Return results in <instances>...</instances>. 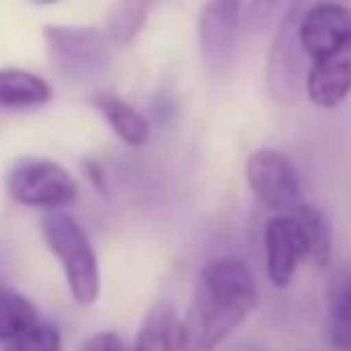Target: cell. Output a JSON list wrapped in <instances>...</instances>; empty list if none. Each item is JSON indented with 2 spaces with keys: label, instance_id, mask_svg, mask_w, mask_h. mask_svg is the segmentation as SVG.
I'll return each mask as SVG.
<instances>
[{
  "label": "cell",
  "instance_id": "obj_1",
  "mask_svg": "<svg viewBox=\"0 0 351 351\" xmlns=\"http://www.w3.org/2000/svg\"><path fill=\"white\" fill-rule=\"evenodd\" d=\"M258 285L250 266L236 255L211 258L195 282L192 302L184 321L181 351H214L219 348L255 310Z\"/></svg>",
  "mask_w": 351,
  "mask_h": 351
},
{
  "label": "cell",
  "instance_id": "obj_2",
  "mask_svg": "<svg viewBox=\"0 0 351 351\" xmlns=\"http://www.w3.org/2000/svg\"><path fill=\"white\" fill-rule=\"evenodd\" d=\"M41 236L49 247V252L60 261L69 293L77 304L90 307L96 304L101 293V274H99V258L93 252V244L82 225L66 214V211H47L38 222Z\"/></svg>",
  "mask_w": 351,
  "mask_h": 351
},
{
  "label": "cell",
  "instance_id": "obj_3",
  "mask_svg": "<svg viewBox=\"0 0 351 351\" xmlns=\"http://www.w3.org/2000/svg\"><path fill=\"white\" fill-rule=\"evenodd\" d=\"M49 58L63 80L82 85L104 74L110 63V36L85 25H49L44 30Z\"/></svg>",
  "mask_w": 351,
  "mask_h": 351
},
{
  "label": "cell",
  "instance_id": "obj_4",
  "mask_svg": "<svg viewBox=\"0 0 351 351\" xmlns=\"http://www.w3.org/2000/svg\"><path fill=\"white\" fill-rule=\"evenodd\" d=\"M5 192L19 206L60 211L77 200V178L52 159H19L5 176Z\"/></svg>",
  "mask_w": 351,
  "mask_h": 351
},
{
  "label": "cell",
  "instance_id": "obj_5",
  "mask_svg": "<svg viewBox=\"0 0 351 351\" xmlns=\"http://www.w3.org/2000/svg\"><path fill=\"white\" fill-rule=\"evenodd\" d=\"M247 184L252 195L274 208V211H293L302 206V181L291 159L274 148H258L247 159Z\"/></svg>",
  "mask_w": 351,
  "mask_h": 351
},
{
  "label": "cell",
  "instance_id": "obj_6",
  "mask_svg": "<svg viewBox=\"0 0 351 351\" xmlns=\"http://www.w3.org/2000/svg\"><path fill=\"white\" fill-rule=\"evenodd\" d=\"M244 0H206L197 16L200 58L208 71L222 74L230 66L236 36L241 27Z\"/></svg>",
  "mask_w": 351,
  "mask_h": 351
},
{
  "label": "cell",
  "instance_id": "obj_7",
  "mask_svg": "<svg viewBox=\"0 0 351 351\" xmlns=\"http://www.w3.org/2000/svg\"><path fill=\"white\" fill-rule=\"evenodd\" d=\"M263 250H266V274L277 288H288L296 277L299 263L304 261V241L299 225L291 214H274L263 228Z\"/></svg>",
  "mask_w": 351,
  "mask_h": 351
},
{
  "label": "cell",
  "instance_id": "obj_8",
  "mask_svg": "<svg viewBox=\"0 0 351 351\" xmlns=\"http://www.w3.org/2000/svg\"><path fill=\"white\" fill-rule=\"evenodd\" d=\"M351 93V44L307 69V96L315 107H337Z\"/></svg>",
  "mask_w": 351,
  "mask_h": 351
},
{
  "label": "cell",
  "instance_id": "obj_9",
  "mask_svg": "<svg viewBox=\"0 0 351 351\" xmlns=\"http://www.w3.org/2000/svg\"><path fill=\"white\" fill-rule=\"evenodd\" d=\"M184 321L170 302H154L143 315L132 351H181Z\"/></svg>",
  "mask_w": 351,
  "mask_h": 351
},
{
  "label": "cell",
  "instance_id": "obj_10",
  "mask_svg": "<svg viewBox=\"0 0 351 351\" xmlns=\"http://www.w3.org/2000/svg\"><path fill=\"white\" fill-rule=\"evenodd\" d=\"M90 101H93V107L101 112V118L110 123V129H112L126 145L140 148V145L148 143V137H151V126H148L145 115L137 112L129 101H123L121 96L107 93V90L93 93Z\"/></svg>",
  "mask_w": 351,
  "mask_h": 351
},
{
  "label": "cell",
  "instance_id": "obj_11",
  "mask_svg": "<svg viewBox=\"0 0 351 351\" xmlns=\"http://www.w3.org/2000/svg\"><path fill=\"white\" fill-rule=\"evenodd\" d=\"M52 99V88L33 71L0 69V110H36Z\"/></svg>",
  "mask_w": 351,
  "mask_h": 351
},
{
  "label": "cell",
  "instance_id": "obj_12",
  "mask_svg": "<svg viewBox=\"0 0 351 351\" xmlns=\"http://www.w3.org/2000/svg\"><path fill=\"white\" fill-rule=\"evenodd\" d=\"M291 217L296 219L304 241V261L313 269H326L332 261V225L326 214L310 203H302L291 211Z\"/></svg>",
  "mask_w": 351,
  "mask_h": 351
},
{
  "label": "cell",
  "instance_id": "obj_13",
  "mask_svg": "<svg viewBox=\"0 0 351 351\" xmlns=\"http://www.w3.org/2000/svg\"><path fill=\"white\" fill-rule=\"evenodd\" d=\"M38 321V310L25 293L0 285V346L14 343Z\"/></svg>",
  "mask_w": 351,
  "mask_h": 351
},
{
  "label": "cell",
  "instance_id": "obj_14",
  "mask_svg": "<svg viewBox=\"0 0 351 351\" xmlns=\"http://www.w3.org/2000/svg\"><path fill=\"white\" fill-rule=\"evenodd\" d=\"M148 14V0H121L107 22V36L112 44L126 47L134 41V36L143 30Z\"/></svg>",
  "mask_w": 351,
  "mask_h": 351
},
{
  "label": "cell",
  "instance_id": "obj_15",
  "mask_svg": "<svg viewBox=\"0 0 351 351\" xmlns=\"http://www.w3.org/2000/svg\"><path fill=\"white\" fill-rule=\"evenodd\" d=\"M329 343L337 351H351V280L332 296L329 304Z\"/></svg>",
  "mask_w": 351,
  "mask_h": 351
},
{
  "label": "cell",
  "instance_id": "obj_16",
  "mask_svg": "<svg viewBox=\"0 0 351 351\" xmlns=\"http://www.w3.org/2000/svg\"><path fill=\"white\" fill-rule=\"evenodd\" d=\"M3 351H63V337H60V329L55 324L38 321L22 337L3 346Z\"/></svg>",
  "mask_w": 351,
  "mask_h": 351
},
{
  "label": "cell",
  "instance_id": "obj_17",
  "mask_svg": "<svg viewBox=\"0 0 351 351\" xmlns=\"http://www.w3.org/2000/svg\"><path fill=\"white\" fill-rule=\"evenodd\" d=\"M296 0H250V30L261 33L266 27H271L280 16H285V11L293 5Z\"/></svg>",
  "mask_w": 351,
  "mask_h": 351
},
{
  "label": "cell",
  "instance_id": "obj_18",
  "mask_svg": "<svg viewBox=\"0 0 351 351\" xmlns=\"http://www.w3.org/2000/svg\"><path fill=\"white\" fill-rule=\"evenodd\" d=\"M77 351H132V346H126L115 332H96Z\"/></svg>",
  "mask_w": 351,
  "mask_h": 351
},
{
  "label": "cell",
  "instance_id": "obj_19",
  "mask_svg": "<svg viewBox=\"0 0 351 351\" xmlns=\"http://www.w3.org/2000/svg\"><path fill=\"white\" fill-rule=\"evenodd\" d=\"M33 3H44V5H49V3H60V0H33Z\"/></svg>",
  "mask_w": 351,
  "mask_h": 351
}]
</instances>
